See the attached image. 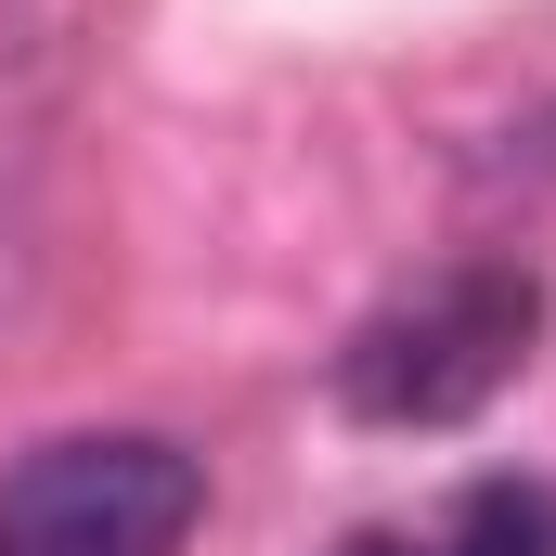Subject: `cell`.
Masks as SVG:
<instances>
[{"label":"cell","mask_w":556,"mask_h":556,"mask_svg":"<svg viewBox=\"0 0 556 556\" xmlns=\"http://www.w3.org/2000/svg\"><path fill=\"white\" fill-rule=\"evenodd\" d=\"M207 518V479L181 440L155 427H78L39 440L0 479V556H181V531Z\"/></svg>","instance_id":"2"},{"label":"cell","mask_w":556,"mask_h":556,"mask_svg":"<svg viewBox=\"0 0 556 556\" xmlns=\"http://www.w3.org/2000/svg\"><path fill=\"white\" fill-rule=\"evenodd\" d=\"M531 337H544V285L518 260H453L337 350V402L363 427H466L531 376Z\"/></svg>","instance_id":"1"},{"label":"cell","mask_w":556,"mask_h":556,"mask_svg":"<svg viewBox=\"0 0 556 556\" xmlns=\"http://www.w3.org/2000/svg\"><path fill=\"white\" fill-rule=\"evenodd\" d=\"M337 556H556V492L544 479H466L453 505L389 518V531H350Z\"/></svg>","instance_id":"3"}]
</instances>
